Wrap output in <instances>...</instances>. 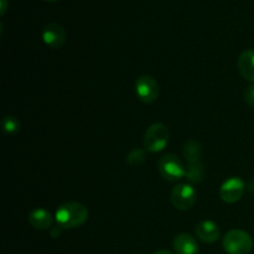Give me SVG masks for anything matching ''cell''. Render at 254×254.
<instances>
[{"instance_id":"cell-1","label":"cell","mask_w":254,"mask_h":254,"mask_svg":"<svg viewBox=\"0 0 254 254\" xmlns=\"http://www.w3.org/2000/svg\"><path fill=\"white\" fill-rule=\"evenodd\" d=\"M56 222L64 230L81 227L88 220V210L79 202H66L56 211Z\"/></svg>"},{"instance_id":"cell-2","label":"cell","mask_w":254,"mask_h":254,"mask_svg":"<svg viewBox=\"0 0 254 254\" xmlns=\"http://www.w3.org/2000/svg\"><path fill=\"white\" fill-rule=\"evenodd\" d=\"M222 246L227 254H250L253 250V240L246 231L232 230L226 233Z\"/></svg>"},{"instance_id":"cell-3","label":"cell","mask_w":254,"mask_h":254,"mask_svg":"<svg viewBox=\"0 0 254 254\" xmlns=\"http://www.w3.org/2000/svg\"><path fill=\"white\" fill-rule=\"evenodd\" d=\"M158 170L161 178L166 181H179L180 179L185 178L186 169L181 159L175 154H166L161 156L158 163Z\"/></svg>"},{"instance_id":"cell-4","label":"cell","mask_w":254,"mask_h":254,"mask_svg":"<svg viewBox=\"0 0 254 254\" xmlns=\"http://www.w3.org/2000/svg\"><path fill=\"white\" fill-rule=\"evenodd\" d=\"M170 131L163 123H154L146 130L144 135V146L150 153H159L168 145Z\"/></svg>"},{"instance_id":"cell-5","label":"cell","mask_w":254,"mask_h":254,"mask_svg":"<svg viewBox=\"0 0 254 254\" xmlns=\"http://www.w3.org/2000/svg\"><path fill=\"white\" fill-rule=\"evenodd\" d=\"M171 203L180 211L190 210L197 200V192L189 184H179L171 191Z\"/></svg>"},{"instance_id":"cell-6","label":"cell","mask_w":254,"mask_h":254,"mask_svg":"<svg viewBox=\"0 0 254 254\" xmlns=\"http://www.w3.org/2000/svg\"><path fill=\"white\" fill-rule=\"evenodd\" d=\"M135 92L138 98L143 103L151 104L158 99L159 94H160V88H159V83L155 81V78L148 76V74H144L136 79Z\"/></svg>"},{"instance_id":"cell-7","label":"cell","mask_w":254,"mask_h":254,"mask_svg":"<svg viewBox=\"0 0 254 254\" xmlns=\"http://www.w3.org/2000/svg\"><path fill=\"white\" fill-rule=\"evenodd\" d=\"M246 190L245 181L241 178L233 176L222 184L220 189L221 200L227 203H235L241 200Z\"/></svg>"},{"instance_id":"cell-8","label":"cell","mask_w":254,"mask_h":254,"mask_svg":"<svg viewBox=\"0 0 254 254\" xmlns=\"http://www.w3.org/2000/svg\"><path fill=\"white\" fill-rule=\"evenodd\" d=\"M66 39V30L57 22H49L42 30V40L47 46L52 47V49H59V47L64 46Z\"/></svg>"},{"instance_id":"cell-9","label":"cell","mask_w":254,"mask_h":254,"mask_svg":"<svg viewBox=\"0 0 254 254\" xmlns=\"http://www.w3.org/2000/svg\"><path fill=\"white\" fill-rule=\"evenodd\" d=\"M174 250L176 254H198L200 253V247L198 243L192 236L188 233H180L174 240Z\"/></svg>"},{"instance_id":"cell-10","label":"cell","mask_w":254,"mask_h":254,"mask_svg":"<svg viewBox=\"0 0 254 254\" xmlns=\"http://www.w3.org/2000/svg\"><path fill=\"white\" fill-rule=\"evenodd\" d=\"M237 67L243 78L254 83V50H246L240 55Z\"/></svg>"},{"instance_id":"cell-11","label":"cell","mask_w":254,"mask_h":254,"mask_svg":"<svg viewBox=\"0 0 254 254\" xmlns=\"http://www.w3.org/2000/svg\"><path fill=\"white\" fill-rule=\"evenodd\" d=\"M220 235V228L212 221H202L196 226V236L203 243H215Z\"/></svg>"},{"instance_id":"cell-12","label":"cell","mask_w":254,"mask_h":254,"mask_svg":"<svg viewBox=\"0 0 254 254\" xmlns=\"http://www.w3.org/2000/svg\"><path fill=\"white\" fill-rule=\"evenodd\" d=\"M29 222L36 230H49L54 223V217L45 208H36L30 212Z\"/></svg>"},{"instance_id":"cell-13","label":"cell","mask_w":254,"mask_h":254,"mask_svg":"<svg viewBox=\"0 0 254 254\" xmlns=\"http://www.w3.org/2000/svg\"><path fill=\"white\" fill-rule=\"evenodd\" d=\"M183 153L184 158L188 160V163H196V161H200L201 155H202V148L197 140L190 139L184 145Z\"/></svg>"},{"instance_id":"cell-14","label":"cell","mask_w":254,"mask_h":254,"mask_svg":"<svg viewBox=\"0 0 254 254\" xmlns=\"http://www.w3.org/2000/svg\"><path fill=\"white\" fill-rule=\"evenodd\" d=\"M203 176H205V168H203V164L201 163V160L196 161V163H189L185 178L188 179L191 185L200 184L203 180Z\"/></svg>"},{"instance_id":"cell-15","label":"cell","mask_w":254,"mask_h":254,"mask_svg":"<svg viewBox=\"0 0 254 254\" xmlns=\"http://www.w3.org/2000/svg\"><path fill=\"white\" fill-rule=\"evenodd\" d=\"M20 124L19 119L14 116H6L2 119V130L5 134H15L20 130Z\"/></svg>"},{"instance_id":"cell-16","label":"cell","mask_w":254,"mask_h":254,"mask_svg":"<svg viewBox=\"0 0 254 254\" xmlns=\"http://www.w3.org/2000/svg\"><path fill=\"white\" fill-rule=\"evenodd\" d=\"M145 158H146L145 151H144L143 149L136 148V149H133V150L128 154V156H127V161H128V164H130L131 166H139L145 161Z\"/></svg>"},{"instance_id":"cell-17","label":"cell","mask_w":254,"mask_h":254,"mask_svg":"<svg viewBox=\"0 0 254 254\" xmlns=\"http://www.w3.org/2000/svg\"><path fill=\"white\" fill-rule=\"evenodd\" d=\"M245 99L246 103H247L251 108H254V83L250 84V86L246 88Z\"/></svg>"},{"instance_id":"cell-18","label":"cell","mask_w":254,"mask_h":254,"mask_svg":"<svg viewBox=\"0 0 254 254\" xmlns=\"http://www.w3.org/2000/svg\"><path fill=\"white\" fill-rule=\"evenodd\" d=\"M7 2H9V0H0V12H1V15L5 14V11H6V7H7Z\"/></svg>"},{"instance_id":"cell-19","label":"cell","mask_w":254,"mask_h":254,"mask_svg":"<svg viewBox=\"0 0 254 254\" xmlns=\"http://www.w3.org/2000/svg\"><path fill=\"white\" fill-rule=\"evenodd\" d=\"M51 235H52V237H54V238L59 237V235H61V230H60V226L57 228H55V230H52Z\"/></svg>"},{"instance_id":"cell-20","label":"cell","mask_w":254,"mask_h":254,"mask_svg":"<svg viewBox=\"0 0 254 254\" xmlns=\"http://www.w3.org/2000/svg\"><path fill=\"white\" fill-rule=\"evenodd\" d=\"M248 191H250L251 193H254V181H251V183L248 184Z\"/></svg>"},{"instance_id":"cell-21","label":"cell","mask_w":254,"mask_h":254,"mask_svg":"<svg viewBox=\"0 0 254 254\" xmlns=\"http://www.w3.org/2000/svg\"><path fill=\"white\" fill-rule=\"evenodd\" d=\"M154 254H173V253L169 252V251L166 250H163V251H158V252H155Z\"/></svg>"},{"instance_id":"cell-22","label":"cell","mask_w":254,"mask_h":254,"mask_svg":"<svg viewBox=\"0 0 254 254\" xmlns=\"http://www.w3.org/2000/svg\"><path fill=\"white\" fill-rule=\"evenodd\" d=\"M45 1H56V0H45Z\"/></svg>"}]
</instances>
